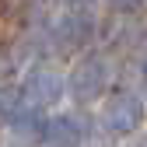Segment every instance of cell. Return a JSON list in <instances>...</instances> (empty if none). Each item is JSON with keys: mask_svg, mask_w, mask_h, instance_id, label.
<instances>
[{"mask_svg": "<svg viewBox=\"0 0 147 147\" xmlns=\"http://www.w3.org/2000/svg\"><path fill=\"white\" fill-rule=\"evenodd\" d=\"M112 4H116V7H119V11H133V7H137V4H140V0H112Z\"/></svg>", "mask_w": 147, "mask_h": 147, "instance_id": "277c9868", "label": "cell"}, {"mask_svg": "<svg viewBox=\"0 0 147 147\" xmlns=\"http://www.w3.org/2000/svg\"><path fill=\"white\" fill-rule=\"evenodd\" d=\"M67 4H84V0H67Z\"/></svg>", "mask_w": 147, "mask_h": 147, "instance_id": "5b68a950", "label": "cell"}, {"mask_svg": "<svg viewBox=\"0 0 147 147\" xmlns=\"http://www.w3.org/2000/svg\"><path fill=\"white\" fill-rule=\"evenodd\" d=\"M102 81H105V63L98 56H88V60H81L74 67V88L77 91H91L95 84L102 88Z\"/></svg>", "mask_w": 147, "mask_h": 147, "instance_id": "7a4b0ae2", "label": "cell"}, {"mask_svg": "<svg viewBox=\"0 0 147 147\" xmlns=\"http://www.w3.org/2000/svg\"><path fill=\"white\" fill-rule=\"evenodd\" d=\"M49 84H56V74H53V70H35L32 74V91H35V95L49 91Z\"/></svg>", "mask_w": 147, "mask_h": 147, "instance_id": "3957f363", "label": "cell"}, {"mask_svg": "<svg viewBox=\"0 0 147 147\" xmlns=\"http://www.w3.org/2000/svg\"><path fill=\"white\" fill-rule=\"evenodd\" d=\"M91 35H95V21L84 11H70L53 25V39H56L60 49H81L91 42Z\"/></svg>", "mask_w": 147, "mask_h": 147, "instance_id": "6da1fadb", "label": "cell"}]
</instances>
